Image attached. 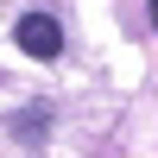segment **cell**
Returning a JSON list of instances; mask_svg holds the SVG:
<instances>
[{"mask_svg":"<svg viewBox=\"0 0 158 158\" xmlns=\"http://www.w3.org/2000/svg\"><path fill=\"white\" fill-rule=\"evenodd\" d=\"M13 38H19L25 57H57L63 51V25L51 19V13H25V19L13 25Z\"/></svg>","mask_w":158,"mask_h":158,"instance_id":"1","label":"cell"}]
</instances>
